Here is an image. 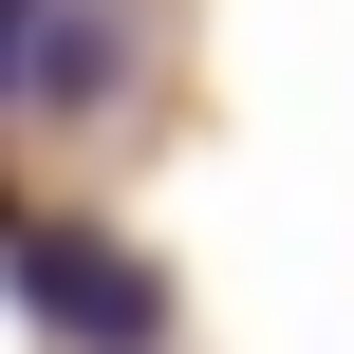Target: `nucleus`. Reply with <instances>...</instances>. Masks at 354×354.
Listing matches in <instances>:
<instances>
[{
  "mask_svg": "<svg viewBox=\"0 0 354 354\" xmlns=\"http://www.w3.org/2000/svg\"><path fill=\"white\" fill-rule=\"evenodd\" d=\"M0 280H19V317L56 354H168V280H149L131 243L56 224V205H0Z\"/></svg>",
  "mask_w": 354,
  "mask_h": 354,
  "instance_id": "f257e3e1",
  "label": "nucleus"
},
{
  "mask_svg": "<svg viewBox=\"0 0 354 354\" xmlns=\"http://www.w3.org/2000/svg\"><path fill=\"white\" fill-rule=\"evenodd\" d=\"M112 56H131L112 0H0V93H19V112H93Z\"/></svg>",
  "mask_w": 354,
  "mask_h": 354,
  "instance_id": "f03ea898",
  "label": "nucleus"
}]
</instances>
